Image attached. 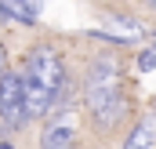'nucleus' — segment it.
I'll list each match as a JSON object with an SVG mask.
<instances>
[{
  "label": "nucleus",
  "mask_w": 156,
  "mask_h": 149,
  "mask_svg": "<svg viewBox=\"0 0 156 149\" xmlns=\"http://www.w3.org/2000/svg\"><path fill=\"white\" fill-rule=\"evenodd\" d=\"M116 84H120V66L109 62V58H98L87 73V109L98 116L102 127H113L123 113V102L116 95Z\"/></svg>",
  "instance_id": "obj_1"
},
{
  "label": "nucleus",
  "mask_w": 156,
  "mask_h": 149,
  "mask_svg": "<svg viewBox=\"0 0 156 149\" xmlns=\"http://www.w3.org/2000/svg\"><path fill=\"white\" fill-rule=\"evenodd\" d=\"M29 76L37 80L40 87L58 91V87H62V58H58V51L37 47V51L29 55Z\"/></svg>",
  "instance_id": "obj_2"
},
{
  "label": "nucleus",
  "mask_w": 156,
  "mask_h": 149,
  "mask_svg": "<svg viewBox=\"0 0 156 149\" xmlns=\"http://www.w3.org/2000/svg\"><path fill=\"white\" fill-rule=\"evenodd\" d=\"M18 95H22V113H26V120H40V116L51 113V95H55V91L40 87L33 76H29V80H18Z\"/></svg>",
  "instance_id": "obj_3"
},
{
  "label": "nucleus",
  "mask_w": 156,
  "mask_h": 149,
  "mask_svg": "<svg viewBox=\"0 0 156 149\" xmlns=\"http://www.w3.org/2000/svg\"><path fill=\"white\" fill-rule=\"evenodd\" d=\"M18 80L22 76H0V116L11 124V127H18L22 120H26V113H22V95H18Z\"/></svg>",
  "instance_id": "obj_4"
},
{
  "label": "nucleus",
  "mask_w": 156,
  "mask_h": 149,
  "mask_svg": "<svg viewBox=\"0 0 156 149\" xmlns=\"http://www.w3.org/2000/svg\"><path fill=\"white\" fill-rule=\"evenodd\" d=\"M123 149H156V116H145V120L127 135V146Z\"/></svg>",
  "instance_id": "obj_5"
},
{
  "label": "nucleus",
  "mask_w": 156,
  "mask_h": 149,
  "mask_svg": "<svg viewBox=\"0 0 156 149\" xmlns=\"http://www.w3.org/2000/svg\"><path fill=\"white\" fill-rule=\"evenodd\" d=\"M40 149H73V135H69V127H47L44 146H40Z\"/></svg>",
  "instance_id": "obj_6"
},
{
  "label": "nucleus",
  "mask_w": 156,
  "mask_h": 149,
  "mask_svg": "<svg viewBox=\"0 0 156 149\" xmlns=\"http://www.w3.org/2000/svg\"><path fill=\"white\" fill-rule=\"evenodd\" d=\"M138 66H142V69H153V66H156V47H149V51H142Z\"/></svg>",
  "instance_id": "obj_7"
},
{
  "label": "nucleus",
  "mask_w": 156,
  "mask_h": 149,
  "mask_svg": "<svg viewBox=\"0 0 156 149\" xmlns=\"http://www.w3.org/2000/svg\"><path fill=\"white\" fill-rule=\"evenodd\" d=\"M0 69H4V47H0Z\"/></svg>",
  "instance_id": "obj_8"
},
{
  "label": "nucleus",
  "mask_w": 156,
  "mask_h": 149,
  "mask_svg": "<svg viewBox=\"0 0 156 149\" xmlns=\"http://www.w3.org/2000/svg\"><path fill=\"white\" fill-rule=\"evenodd\" d=\"M26 4H37V0H26Z\"/></svg>",
  "instance_id": "obj_9"
},
{
  "label": "nucleus",
  "mask_w": 156,
  "mask_h": 149,
  "mask_svg": "<svg viewBox=\"0 0 156 149\" xmlns=\"http://www.w3.org/2000/svg\"><path fill=\"white\" fill-rule=\"evenodd\" d=\"M0 149H11V146H0Z\"/></svg>",
  "instance_id": "obj_10"
},
{
  "label": "nucleus",
  "mask_w": 156,
  "mask_h": 149,
  "mask_svg": "<svg viewBox=\"0 0 156 149\" xmlns=\"http://www.w3.org/2000/svg\"><path fill=\"white\" fill-rule=\"evenodd\" d=\"M153 7H156V0H153Z\"/></svg>",
  "instance_id": "obj_11"
}]
</instances>
